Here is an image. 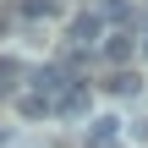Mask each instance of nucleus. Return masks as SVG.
Listing matches in <instances>:
<instances>
[{"instance_id": "f257e3e1", "label": "nucleus", "mask_w": 148, "mask_h": 148, "mask_svg": "<svg viewBox=\"0 0 148 148\" xmlns=\"http://www.w3.org/2000/svg\"><path fill=\"white\" fill-rule=\"evenodd\" d=\"M99 27H104V22H99V11H82V16H77V22L66 27V38H71V49H88L93 38H104Z\"/></svg>"}, {"instance_id": "f03ea898", "label": "nucleus", "mask_w": 148, "mask_h": 148, "mask_svg": "<svg viewBox=\"0 0 148 148\" xmlns=\"http://www.w3.org/2000/svg\"><path fill=\"white\" fill-rule=\"evenodd\" d=\"M55 115H88V88L82 82H66L55 93Z\"/></svg>"}, {"instance_id": "7ed1b4c3", "label": "nucleus", "mask_w": 148, "mask_h": 148, "mask_svg": "<svg viewBox=\"0 0 148 148\" xmlns=\"http://www.w3.org/2000/svg\"><path fill=\"white\" fill-rule=\"evenodd\" d=\"M16 110H22V121H44V115H55V99L49 93H16Z\"/></svg>"}, {"instance_id": "20e7f679", "label": "nucleus", "mask_w": 148, "mask_h": 148, "mask_svg": "<svg viewBox=\"0 0 148 148\" xmlns=\"http://www.w3.org/2000/svg\"><path fill=\"white\" fill-rule=\"evenodd\" d=\"M137 88H143V82H137V71H126V66H115V71L104 77V93H110V99H132Z\"/></svg>"}, {"instance_id": "39448f33", "label": "nucleus", "mask_w": 148, "mask_h": 148, "mask_svg": "<svg viewBox=\"0 0 148 148\" xmlns=\"http://www.w3.org/2000/svg\"><path fill=\"white\" fill-rule=\"evenodd\" d=\"M104 60L110 66H126L132 60V33H104Z\"/></svg>"}, {"instance_id": "423d86ee", "label": "nucleus", "mask_w": 148, "mask_h": 148, "mask_svg": "<svg viewBox=\"0 0 148 148\" xmlns=\"http://www.w3.org/2000/svg\"><path fill=\"white\" fill-rule=\"evenodd\" d=\"M115 132H121V121H115V115H99V121L88 126V143H115Z\"/></svg>"}, {"instance_id": "0eeeda50", "label": "nucleus", "mask_w": 148, "mask_h": 148, "mask_svg": "<svg viewBox=\"0 0 148 148\" xmlns=\"http://www.w3.org/2000/svg\"><path fill=\"white\" fill-rule=\"evenodd\" d=\"M16 16H27V22H44V16H55V0H22V5H16Z\"/></svg>"}, {"instance_id": "6e6552de", "label": "nucleus", "mask_w": 148, "mask_h": 148, "mask_svg": "<svg viewBox=\"0 0 148 148\" xmlns=\"http://www.w3.org/2000/svg\"><path fill=\"white\" fill-rule=\"evenodd\" d=\"M126 16H132L126 0H99V22H126Z\"/></svg>"}, {"instance_id": "1a4fd4ad", "label": "nucleus", "mask_w": 148, "mask_h": 148, "mask_svg": "<svg viewBox=\"0 0 148 148\" xmlns=\"http://www.w3.org/2000/svg\"><path fill=\"white\" fill-rule=\"evenodd\" d=\"M22 82V60H0V93H16Z\"/></svg>"}, {"instance_id": "9d476101", "label": "nucleus", "mask_w": 148, "mask_h": 148, "mask_svg": "<svg viewBox=\"0 0 148 148\" xmlns=\"http://www.w3.org/2000/svg\"><path fill=\"white\" fill-rule=\"evenodd\" d=\"M132 137H137V143H148V115H143V121H132Z\"/></svg>"}, {"instance_id": "9b49d317", "label": "nucleus", "mask_w": 148, "mask_h": 148, "mask_svg": "<svg viewBox=\"0 0 148 148\" xmlns=\"http://www.w3.org/2000/svg\"><path fill=\"white\" fill-rule=\"evenodd\" d=\"M143 49H148V38H143Z\"/></svg>"}]
</instances>
